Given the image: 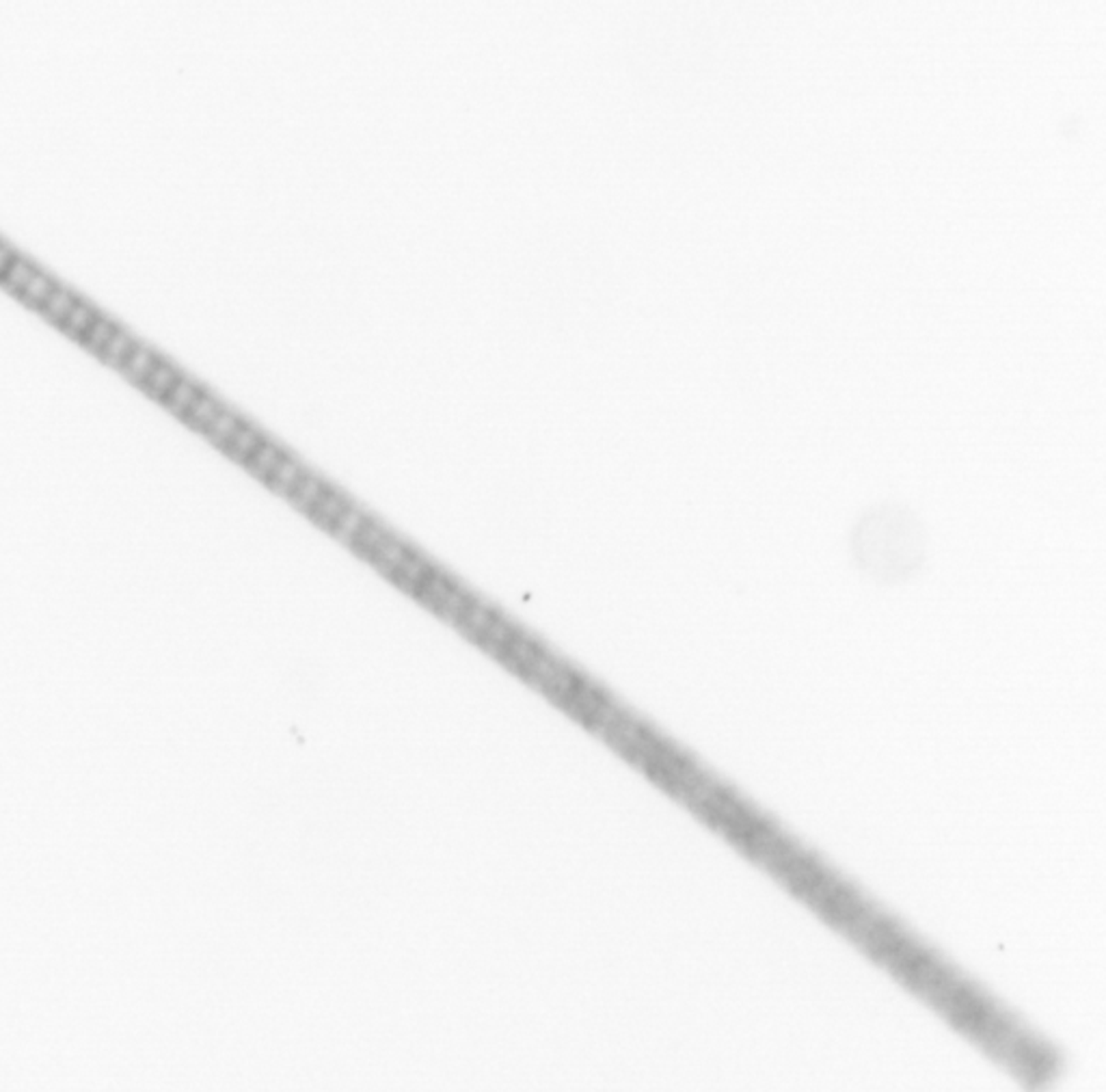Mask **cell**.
Wrapping results in <instances>:
<instances>
[{"mask_svg":"<svg viewBox=\"0 0 1106 1092\" xmlns=\"http://www.w3.org/2000/svg\"><path fill=\"white\" fill-rule=\"evenodd\" d=\"M860 543L856 550L860 552V563L873 569H894L912 567L921 563V552L925 543L921 541V530L917 519L910 515L888 511V513H873L862 522L858 530Z\"/></svg>","mask_w":1106,"mask_h":1092,"instance_id":"6da1fadb","label":"cell"},{"mask_svg":"<svg viewBox=\"0 0 1106 1092\" xmlns=\"http://www.w3.org/2000/svg\"><path fill=\"white\" fill-rule=\"evenodd\" d=\"M158 361H160V359L156 357V353L149 351L148 347H143V344L137 342V347L132 348L130 357L125 359L124 366H121V372H124V375L128 377V379L132 381V383L143 385L145 379H148V377L152 375L154 368H156Z\"/></svg>","mask_w":1106,"mask_h":1092,"instance_id":"7a4b0ae2","label":"cell"},{"mask_svg":"<svg viewBox=\"0 0 1106 1092\" xmlns=\"http://www.w3.org/2000/svg\"><path fill=\"white\" fill-rule=\"evenodd\" d=\"M79 301H80V299L74 295V292L69 290V288L61 286V283H59V286H56L55 290L50 292V296L46 299V303H44V306L39 307V312H42V314L46 316V318L50 320V323L59 324V327H61V324L65 323V318L69 316V312L74 310V306Z\"/></svg>","mask_w":1106,"mask_h":1092,"instance_id":"3957f363","label":"cell"},{"mask_svg":"<svg viewBox=\"0 0 1106 1092\" xmlns=\"http://www.w3.org/2000/svg\"><path fill=\"white\" fill-rule=\"evenodd\" d=\"M35 273H38V266H35L28 258H24V255L18 254L14 258V262L9 264V269L5 271V275L0 277V288H5L9 295L20 296V292L24 290V286L31 282V277Z\"/></svg>","mask_w":1106,"mask_h":1092,"instance_id":"277c9868","label":"cell"},{"mask_svg":"<svg viewBox=\"0 0 1106 1092\" xmlns=\"http://www.w3.org/2000/svg\"><path fill=\"white\" fill-rule=\"evenodd\" d=\"M180 377H182L180 372H178L176 368L171 366L169 361H158L156 368L152 371V375H149L148 379H145L143 389L149 394V396H152V399L165 400V396L171 392V389H173V385L178 383V379H180Z\"/></svg>","mask_w":1106,"mask_h":1092,"instance_id":"5b68a950","label":"cell"},{"mask_svg":"<svg viewBox=\"0 0 1106 1092\" xmlns=\"http://www.w3.org/2000/svg\"><path fill=\"white\" fill-rule=\"evenodd\" d=\"M56 286H59V283H56L55 279L50 277V275L38 269V273L32 275L31 282H28L26 286H24V290L20 292L18 299L24 303V306L39 310V307H42L44 303H46V299L50 296V292L55 290Z\"/></svg>","mask_w":1106,"mask_h":1092,"instance_id":"8992f818","label":"cell"},{"mask_svg":"<svg viewBox=\"0 0 1106 1092\" xmlns=\"http://www.w3.org/2000/svg\"><path fill=\"white\" fill-rule=\"evenodd\" d=\"M97 316H100V314H97L96 307L89 306L87 301H83V299H80V301L74 306V310L69 312V316L65 318V323L61 324V329H63V331L67 336H72V338L83 340L84 334H87L89 329H91V324L97 320Z\"/></svg>","mask_w":1106,"mask_h":1092,"instance_id":"52a82bcc","label":"cell"},{"mask_svg":"<svg viewBox=\"0 0 1106 1092\" xmlns=\"http://www.w3.org/2000/svg\"><path fill=\"white\" fill-rule=\"evenodd\" d=\"M199 394H201V392H199V388L193 383V381H189L186 377H180V379H178V383L173 385V389H171V392L166 394L162 403H165L166 407H169L173 413H178V416L184 418V413L189 412V409L193 407L195 400L199 399Z\"/></svg>","mask_w":1106,"mask_h":1092,"instance_id":"ba28073f","label":"cell"},{"mask_svg":"<svg viewBox=\"0 0 1106 1092\" xmlns=\"http://www.w3.org/2000/svg\"><path fill=\"white\" fill-rule=\"evenodd\" d=\"M134 347H137V340H134L132 336L128 334V331H124V329H117L115 336H113V338L108 340L107 347L102 348L100 357L104 361H107L108 366L121 368L125 364V359L130 357V353H132Z\"/></svg>","mask_w":1106,"mask_h":1092,"instance_id":"9c48e42d","label":"cell"},{"mask_svg":"<svg viewBox=\"0 0 1106 1092\" xmlns=\"http://www.w3.org/2000/svg\"><path fill=\"white\" fill-rule=\"evenodd\" d=\"M117 329L119 327H117L111 318H107V316H97V320L91 324V329L84 334V338L80 340V342H83L91 353L100 355L102 348L107 347L108 340L115 336Z\"/></svg>","mask_w":1106,"mask_h":1092,"instance_id":"30bf717a","label":"cell"},{"mask_svg":"<svg viewBox=\"0 0 1106 1092\" xmlns=\"http://www.w3.org/2000/svg\"><path fill=\"white\" fill-rule=\"evenodd\" d=\"M15 255L18 254H15V249L9 245V242L0 241V277L5 275L7 269H9V264L14 262Z\"/></svg>","mask_w":1106,"mask_h":1092,"instance_id":"8fae6325","label":"cell"}]
</instances>
